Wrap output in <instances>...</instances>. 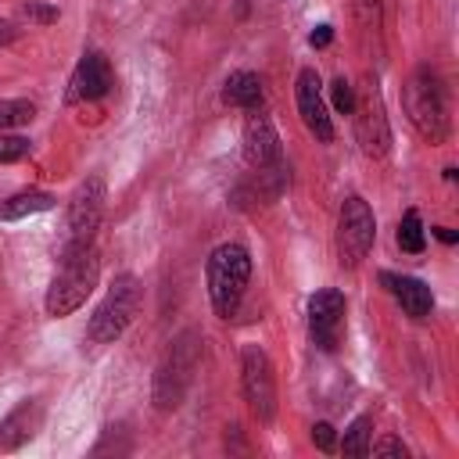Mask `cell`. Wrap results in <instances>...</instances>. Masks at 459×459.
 I'll return each mask as SVG.
<instances>
[{"label": "cell", "mask_w": 459, "mask_h": 459, "mask_svg": "<svg viewBox=\"0 0 459 459\" xmlns=\"http://www.w3.org/2000/svg\"><path fill=\"white\" fill-rule=\"evenodd\" d=\"M222 100L233 104V108H244V111H258L262 100H265L262 79H258L255 72H233V75L222 82Z\"/></svg>", "instance_id": "obj_16"}, {"label": "cell", "mask_w": 459, "mask_h": 459, "mask_svg": "<svg viewBox=\"0 0 459 459\" xmlns=\"http://www.w3.org/2000/svg\"><path fill=\"white\" fill-rule=\"evenodd\" d=\"M14 39H18V25L7 22V18H0V47H7V43H14Z\"/></svg>", "instance_id": "obj_27"}, {"label": "cell", "mask_w": 459, "mask_h": 459, "mask_svg": "<svg viewBox=\"0 0 459 459\" xmlns=\"http://www.w3.org/2000/svg\"><path fill=\"white\" fill-rule=\"evenodd\" d=\"M247 280H251V255L244 244H219L208 255V294L215 316L230 319L240 308Z\"/></svg>", "instance_id": "obj_3"}, {"label": "cell", "mask_w": 459, "mask_h": 459, "mask_svg": "<svg viewBox=\"0 0 459 459\" xmlns=\"http://www.w3.org/2000/svg\"><path fill=\"white\" fill-rule=\"evenodd\" d=\"M330 39H333V29H330V25H319V29H312V36H308L312 47H326Z\"/></svg>", "instance_id": "obj_26"}, {"label": "cell", "mask_w": 459, "mask_h": 459, "mask_svg": "<svg viewBox=\"0 0 459 459\" xmlns=\"http://www.w3.org/2000/svg\"><path fill=\"white\" fill-rule=\"evenodd\" d=\"M369 441H373V420H369V416H359V420L344 430V437H341V452L362 459V455H369Z\"/></svg>", "instance_id": "obj_18"}, {"label": "cell", "mask_w": 459, "mask_h": 459, "mask_svg": "<svg viewBox=\"0 0 459 459\" xmlns=\"http://www.w3.org/2000/svg\"><path fill=\"white\" fill-rule=\"evenodd\" d=\"M136 305H140V283H136V276H133V273L115 276V283L108 287L104 301H100V305L93 308V316H90L86 337H90L93 344H115V341L129 330V323H133V316H136Z\"/></svg>", "instance_id": "obj_5"}, {"label": "cell", "mask_w": 459, "mask_h": 459, "mask_svg": "<svg viewBox=\"0 0 459 459\" xmlns=\"http://www.w3.org/2000/svg\"><path fill=\"white\" fill-rule=\"evenodd\" d=\"M244 158L251 169H269L276 161H283L280 154V136L273 129V122L265 115H251L244 126Z\"/></svg>", "instance_id": "obj_13"}, {"label": "cell", "mask_w": 459, "mask_h": 459, "mask_svg": "<svg viewBox=\"0 0 459 459\" xmlns=\"http://www.w3.org/2000/svg\"><path fill=\"white\" fill-rule=\"evenodd\" d=\"M39 423H43V409H39V402H32V398L18 402V405L0 420V448H4V452L22 448L25 441L36 437Z\"/></svg>", "instance_id": "obj_14"}, {"label": "cell", "mask_w": 459, "mask_h": 459, "mask_svg": "<svg viewBox=\"0 0 459 459\" xmlns=\"http://www.w3.org/2000/svg\"><path fill=\"white\" fill-rule=\"evenodd\" d=\"M97 280H100V255H97L93 244L82 247V251H65L61 269L47 287V301H43L47 316H54V319L72 316L93 294Z\"/></svg>", "instance_id": "obj_2"}, {"label": "cell", "mask_w": 459, "mask_h": 459, "mask_svg": "<svg viewBox=\"0 0 459 459\" xmlns=\"http://www.w3.org/2000/svg\"><path fill=\"white\" fill-rule=\"evenodd\" d=\"M344 294L326 287V290H316L308 298V333L312 341L323 348V351H333L337 341H341V330H344Z\"/></svg>", "instance_id": "obj_10"}, {"label": "cell", "mask_w": 459, "mask_h": 459, "mask_svg": "<svg viewBox=\"0 0 459 459\" xmlns=\"http://www.w3.org/2000/svg\"><path fill=\"white\" fill-rule=\"evenodd\" d=\"M355 136L362 143L366 158H384L391 151V126L384 115V100L377 93V86H366L362 97H355Z\"/></svg>", "instance_id": "obj_9"}, {"label": "cell", "mask_w": 459, "mask_h": 459, "mask_svg": "<svg viewBox=\"0 0 459 459\" xmlns=\"http://www.w3.org/2000/svg\"><path fill=\"white\" fill-rule=\"evenodd\" d=\"M369 455H405V445L398 437H380V441H369Z\"/></svg>", "instance_id": "obj_24"}, {"label": "cell", "mask_w": 459, "mask_h": 459, "mask_svg": "<svg viewBox=\"0 0 459 459\" xmlns=\"http://www.w3.org/2000/svg\"><path fill=\"white\" fill-rule=\"evenodd\" d=\"M330 97H333V108H337V111H344V115H351V111H355V90H351L344 79H333Z\"/></svg>", "instance_id": "obj_23"}, {"label": "cell", "mask_w": 459, "mask_h": 459, "mask_svg": "<svg viewBox=\"0 0 459 459\" xmlns=\"http://www.w3.org/2000/svg\"><path fill=\"white\" fill-rule=\"evenodd\" d=\"M29 140L25 136H18V133H0V161H18V158H25L29 154Z\"/></svg>", "instance_id": "obj_21"}, {"label": "cell", "mask_w": 459, "mask_h": 459, "mask_svg": "<svg viewBox=\"0 0 459 459\" xmlns=\"http://www.w3.org/2000/svg\"><path fill=\"white\" fill-rule=\"evenodd\" d=\"M36 118V104L32 100H0V133L14 129V126H29Z\"/></svg>", "instance_id": "obj_20"}, {"label": "cell", "mask_w": 459, "mask_h": 459, "mask_svg": "<svg viewBox=\"0 0 459 459\" xmlns=\"http://www.w3.org/2000/svg\"><path fill=\"white\" fill-rule=\"evenodd\" d=\"M197 362H201V333L197 330H179L169 341L161 362L154 366L151 398H154V405L161 412H172L183 402V394H186V387H190V380L197 373Z\"/></svg>", "instance_id": "obj_1"}, {"label": "cell", "mask_w": 459, "mask_h": 459, "mask_svg": "<svg viewBox=\"0 0 459 459\" xmlns=\"http://www.w3.org/2000/svg\"><path fill=\"white\" fill-rule=\"evenodd\" d=\"M298 115L319 143L333 140V122H330V111H326V100H323V90H319V75L312 68L298 72Z\"/></svg>", "instance_id": "obj_11"}, {"label": "cell", "mask_w": 459, "mask_h": 459, "mask_svg": "<svg viewBox=\"0 0 459 459\" xmlns=\"http://www.w3.org/2000/svg\"><path fill=\"white\" fill-rule=\"evenodd\" d=\"M373 237H377V219L369 212V204L362 197H344L341 204V219H337V251H341V262L344 265H359L369 247H373Z\"/></svg>", "instance_id": "obj_8"}, {"label": "cell", "mask_w": 459, "mask_h": 459, "mask_svg": "<svg viewBox=\"0 0 459 459\" xmlns=\"http://www.w3.org/2000/svg\"><path fill=\"white\" fill-rule=\"evenodd\" d=\"M104 201H108V186L100 176H90L75 186L72 201H68V240L65 251H82L93 244V233L100 226L104 215Z\"/></svg>", "instance_id": "obj_6"}, {"label": "cell", "mask_w": 459, "mask_h": 459, "mask_svg": "<svg viewBox=\"0 0 459 459\" xmlns=\"http://www.w3.org/2000/svg\"><path fill=\"white\" fill-rule=\"evenodd\" d=\"M405 111L423 140L441 143L448 136V93H445V82L437 79V72H430V68L412 72V79L405 86Z\"/></svg>", "instance_id": "obj_4"}, {"label": "cell", "mask_w": 459, "mask_h": 459, "mask_svg": "<svg viewBox=\"0 0 459 459\" xmlns=\"http://www.w3.org/2000/svg\"><path fill=\"white\" fill-rule=\"evenodd\" d=\"M437 237H441L445 244H455V233H452V230H445V226H437Z\"/></svg>", "instance_id": "obj_28"}, {"label": "cell", "mask_w": 459, "mask_h": 459, "mask_svg": "<svg viewBox=\"0 0 459 459\" xmlns=\"http://www.w3.org/2000/svg\"><path fill=\"white\" fill-rule=\"evenodd\" d=\"M423 244H427V237H423V222H420V212H405L402 215V222H398V247L402 251H409V255H420L423 251Z\"/></svg>", "instance_id": "obj_19"}, {"label": "cell", "mask_w": 459, "mask_h": 459, "mask_svg": "<svg viewBox=\"0 0 459 459\" xmlns=\"http://www.w3.org/2000/svg\"><path fill=\"white\" fill-rule=\"evenodd\" d=\"M312 441H316L323 452H333V448H337V437H333V427H330V423H316V427H312Z\"/></svg>", "instance_id": "obj_25"}, {"label": "cell", "mask_w": 459, "mask_h": 459, "mask_svg": "<svg viewBox=\"0 0 459 459\" xmlns=\"http://www.w3.org/2000/svg\"><path fill=\"white\" fill-rule=\"evenodd\" d=\"M380 283L391 290V298L402 305L405 316H412V319H427V316H430V308H434V294H430V287H427L423 280H416V276L380 273Z\"/></svg>", "instance_id": "obj_15"}, {"label": "cell", "mask_w": 459, "mask_h": 459, "mask_svg": "<svg viewBox=\"0 0 459 459\" xmlns=\"http://www.w3.org/2000/svg\"><path fill=\"white\" fill-rule=\"evenodd\" d=\"M54 208V194L47 190H22L7 201H0V219H25V215H36V212H47Z\"/></svg>", "instance_id": "obj_17"}, {"label": "cell", "mask_w": 459, "mask_h": 459, "mask_svg": "<svg viewBox=\"0 0 459 459\" xmlns=\"http://www.w3.org/2000/svg\"><path fill=\"white\" fill-rule=\"evenodd\" d=\"M18 14H22V18H29V22H36V25H50V22H57V7L39 4V0L22 4V7H18Z\"/></svg>", "instance_id": "obj_22"}, {"label": "cell", "mask_w": 459, "mask_h": 459, "mask_svg": "<svg viewBox=\"0 0 459 459\" xmlns=\"http://www.w3.org/2000/svg\"><path fill=\"white\" fill-rule=\"evenodd\" d=\"M108 90H111V68H108L104 54L86 50L82 61H79L75 72H72L68 100H100Z\"/></svg>", "instance_id": "obj_12"}, {"label": "cell", "mask_w": 459, "mask_h": 459, "mask_svg": "<svg viewBox=\"0 0 459 459\" xmlns=\"http://www.w3.org/2000/svg\"><path fill=\"white\" fill-rule=\"evenodd\" d=\"M240 387H244V402L255 412V420L269 423L276 412V377H273V362L258 344H247L240 351Z\"/></svg>", "instance_id": "obj_7"}]
</instances>
